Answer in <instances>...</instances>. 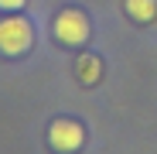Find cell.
Segmentation results:
<instances>
[{"mask_svg": "<svg viewBox=\"0 0 157 154\" xmlns=\"http://www.w3.org/2000/svg\"><path fill=\"white\" fill-rule=\"evenodd\" d=\"M31 41H34V28L17 10L0 21V51L4 55H24L31 48Z\"/></svg>", "mask_w": 157, "mask_h": 154, "instance_id": "obj_1", "label": "cell"}, {"mask_svg": "<svg viewBox=\"0 0 157 154\" xmlns=\"http://www.w3.org/2000/svg\"><path fill=\"white\" fill-rule=\"evenodd\" d=\"M48 140L62 154H75L86 144V130H82V123H75V120H55L51 130H48Z\"/></svg>", "mask_w": 157, "mask_h": 154, "instance_id": "obj_2", "label": "cell"}, {"mask_svg": "<svg viewBox=\"0 0 157 154\" xmlns=\"http://www.w3.org/2000/svg\"><path fill=\"white\" fill-rule=\"evenodd\" d=\"M55 38L62 45H82L89 38V21L82 10H62L55 17Z\"/></svg>", "mask_w": 157, "mask_h": 154, "instance_id": "obj_3", "label": "cell"}, {"mask_svg": "<svg viewBox=\"0 0 157 154\" xmlns=\"http://www.w3.org/2000/svg\"><path fill=\"white\" fill-rule=\"evenodd\" d=\"M123 7H126L130 17L140 21V24H150L157 17V0H123Z\"/></svg>", "mask_w": 157, "mask_h": 154, "instance_id": "obj_4", "label": "cell"}, {"mask_svg": "<svg viewBox=\"0 0 157 154\" xmlns=\"http://www.w3.org/2000/svg\"><path fill=\"white\" fill-rule=\"evenodd\" d=\"M99 58H82L78 62V75H82V82H92V79H99Z\"/></svg>", "mask_w": 157, "mask_h": 154, "instance_id": "obj_5", "label": "cell"}, {"mask_svg": "<svg viewBox=\"0 0 157 154\" xmlns=\"http://www.w3.org/2000/svg\"><path fill=\"white\" fill-rule=\"evenodd\" d=\"M24 4H28V0H0V7H4V10H10V14H14V10H21Z\"/></svg>", "mask_w": 157, "mask_h": 154, "instance_id": "obj_6", "label": "cell"}]
</instances>
